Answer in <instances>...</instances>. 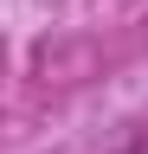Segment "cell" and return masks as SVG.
Listing matches in <instances>:
<instances>
[{"label": "cell", "mask_w": 148, "mask_h": 154, "mask_svg": "<svg viewBox=\"0 0 148 154\" xmlns=\"http://www.w3.org/2000/svg\"><path fill=\"white\" fill-rule=\"evenodd\" d=\"M129 154H148V135H142V141H135V148H129Z\"/></svg>", "instance_id": "1"}]
</instances>
